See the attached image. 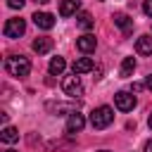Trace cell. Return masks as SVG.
I'll list each match as a JSON object with an SVG mask.
<instances>
[{
	"label": "cell",
	"mask_w": 152,
	"mask_h": 152,
	"mask_svg": "<svg viewBox=\"0 0 152 152\" xmlns=\"http://www.w3.org/2000/svg\"><path fill=\"white\" fill-rule=\"evenodd\" d=\"M5 69H7L10 76L24 78V76H28V71H31V62H28V57H24V55H12V57L5 59Z\"/></svg>",
	"instance_id": "6da1fadb"
},
{
	"label": "cell",
	"mask_w": 152,
	"mask_h": 152,
	"mask_svg": "<svg viewBox=\"0 0 152 152\" xmlns=\"http://www.w3.org/2000/svg\"><path fill=\"white\" fill-rule=\"evenodd\" d=\"M112 121H114V109H112V107H107V104H102V107L93 109V114H90V124H93V128H97V131L107 128Z\"/></svg>",
	"instance_id": "7a4b0ae2"
},
{
	"label": "cell",
	"mask_w": 152,
	"mask_h": 152,
	"mask_svg": "<svg viewBox=\"0 0 152 152\" xmlns=\"http://www.w3.org/2000/svg\"><path fill=\"white\" fill-rule=\"evenodd\" d=\"M62 90H64V95H69V97H78V95H83L81 78H78L76 74H71V76H64V78H62Z\"/></svg>",
	"instance_id": "3957f363"
},
{
	"label": "cell",
	"mask_w": 152,
	"mask_h": 152,
	"mask_svg": "<svg viewBox=\"0 0 152 152\" xmlns=\"http://www.w3.org/2000/svg\"><path fill=\"white\" fill-rule=\"evenodd\" d=\"M24 31H26V21L24 19H7L5 21V28H2L5 38H19Z\"/></svg>",
	"instance_id": "277c9868"
},
{
	"label": "cell",
	"mask_w": 152,
	"mask_h": 152,
	"mask_svg": "<svg viewBox=\"0 0 152 152\" xmlns=\"http://www.w3.org/2000/svg\"><path fill=\"white\" fill-rule=\"evenodd\" d=\"M114 104H116L119 112H133V107H135V97H133L131 93H126V90H119V93L114 95Z\"/></svg>",
	"instance_id": "5b68a950"
},
{
	"label": "cell",
	"mask_w": 152,
	"mask_h": 152,
	"mask_svg": "<svg viewBox=\"0 0 152 152\" xmlns=\"http://www.w3.org/2000/svg\"><path fill=\"white\" fill-rule=\"evenodd\" d=\"M31 19H33V24H36L38 28H43V31H50V28L55 26V17H52L50 12H36Z\"/></svg>",
	"instance_id": "8992f818"
},
{
	"label": "cell",
	"mask_w": 152,
	"mask_h": 152,
	"mask_svg": "<svg viewBox=\"0 0 152 152\" xmlns=\"http://www.w3.org/2000/svg\"><path fill=\"white\" fill-rule=\"evenodd\" d=\"M76 48H78L83 55H88V52H93V50L97 48V40H95L93 33H83L81 38H76Z\"/></svg>",
	"instance_id": "52a82bcc"
},
{
	"label": "cell",
	"mask_w": 152,
	"mask_h": 152,
	"mask_svg": "<svg viewBox=\"0 0 152 152\" xmlns=\"http://www.w3.org/2000/svg\"><path fill=\"white\" fill-rule=\"evenodd\" d=\"M83 126H86V116L83 114H78V112L69 114V119H66V133H78Z\"/></svg>",
	"instance_id": "ba28073f"
},
{
	"label": "cell",
	"mask_w": 152,
	"mask_h": 152,
	"mask_svg": "<svg viewBox=\"0 0 152 152\" xmlns=\"http://www.w3.org/2000/svg\"><path fill=\"white\" fill-rule=\"evenodd\" d=\"M95 66V62L90 59V57H78L76 62H74V66H71V71L76 74V76H81V74H86V71H90Z\"/></svg>",
	"instance_id": "9c48e42d"
},
{
	"label": "cell",
	"mask_w": 152,
	"mask_h": 152,
	"mask_svg": "<svg viewBox=\"0 0 152 152\" xmlns=\"http://www.w3.org/2000/svg\"><path fill=\"white\" fill-rule=\"evenodd\" d=\"M135 52L138 55H152V36H140L135 40Z\"/></svg>",
	"instance_id": "30bf717a"
},
{
	"label": "cell",
	"mask_w": 152,
	"mask_h": 152,
	"mask_svg": "<svg viewBox=\"0 0 152 152\" xmlns=\"http://www.w3.org/2000/svg\"><path fill=\"white\" fill-rule=\"evenodd\" d=\"M78 7H81V0H62L59 14H62V17H71V14L78 12Z\"/></svg>",
	"instance_id": "8fae6325"
},
{
	"label": "cell",
	"mask_w": 152,
	"mask_h": 152,
	"mask_svg": "<svg viewBox=\"0 0 152 152\" xmlns=\"http://www.w3.org/2000/svg\"><path fill=\"white\" fill-rule=\"evenodd\" d=\"M50 50H52V38L43 36V38H36V40H33V52L45 55V52H50Z\"/></svg>",
	"instance_id": "7c38bea8"
},
{
	"label": "cell",
	"mask_w": 152,
	"mask_h": 152,
	"mask_svg": "<svg viewBox=\"0 0 152 152\" xmlns=\"http://www.w3.org/2000/svg\"><path fill=\"white\" fill-rule=\"evenodd\" d=\"M48 69H50V74H52V76H59V74L66 69L64 57H52V59H50V64H48Z\"/></svg>",
	"instance_id": "4fadbf2b"
},
{
	"label": "cell",
	"mask_w": 152,
	"mask_h": 152,
	"mask_svg": "<svg viewBox=\"0 0 152 152\" xmlns=\"http://www.w3.org/2000/svg\"><path fill=\"white\" fill-rule=\"evenodd\" d=\"M0 140H2V142H17V140H19V131H17L14 126H5L2 133H0Z\"/></svg>",
	"instance_id": "5bb4252c"
},
{
	"label": "cell",
	"mask_w": 152,
	"mask_h": 152,
	"mask_svg": "<svg viewBox=\"0 0 152 152\" xmlns=\"http://www.w3.org/2000/svg\"><path fill=\"white\" fill-rule=\"evenodd\" d=\"M133 71H135V57H124V62H121V71H119V74H121L124 78H128Z\"/></svg>",
	"instance_id": "9a60e30c"
},
{
	"label": "cell",
	"mask_w": 152,
	"mask_h": 152,
	"mask_svg": "<svg viewBox=\"0 0 152 152\" xmlns=\"http://www.w3.org/2000/svg\"><path fill=\"white\" fill-rule=\"evenodd\" d=\"M114 24H116V26H121V28H124V33H128V31L133 28V21H131L126 14H121V12H119V14H114Z\"/></svg>",
	"instance_id": "2e32d148"
},
{
	"label": "cell",
	"mask_w": 152,
	"mask_h": 152,
	"mask_svg": "<svg viewBox=\"0 0 152 152\" xmlns=\"http://www.w3.org/2000/svg\"><path fill=\"white\" fill-rule=\"evenodd\" d=\"M48 109L55 112V114H59V112H69V114H74V112H76L74 104H64V102H48Z\"/></svg>",
	"instance_id": "e0dca14e"
},
{
	"label": "cell",
	"mask_w": 152,
	"mask_h": 152,
	"mask_svg": "<svg viewBox=\"0 0 152 152\" xmlns=\"http://www.w3.org/2000/svg\"><path fill=\"white\" fill-rule=\"evenodd\" d=\"M76 24H78L81 28H86V31H88V28H93V17H90L88 12H81V14L76 17Z\"/></svg>",
	"instance_id": "ac0fdd59"
},
{
	"label": "cell",
	"mask_w": 152,
	"mask_h": 152,
	"mask_svg": "<svg viewBox=\"0 0 152 152\" xmlns=\"http://www.w3.org/2000/svg\"><path fill=\"white\" fill-rule=\"evenodd\" d=\"M24 2H26V0H7V7H12V10H21Z\"/></svg>",
	"instance_id": "d6986e66"
},
{
	"label": "cell",
	"mask_w": 152,
	"mask_h": 152,
	"mask_svg": "<svg viewBox=\"0 0 152 152\" xmlns=\"http://www.w3.org/2000/svg\"><path fill=\"white\" fill-rule=\"evenodd\" d=\"M142 12H145L147 17H152V0H145V2H142Z\"/></svg>",
	"instance_id": "ffe728a7"
},
{
	"label": "cell",
	"mask_w": 152,
	"mask_h": 152,
	"mask_svg": "<svg viewBox=\"0 0 152 152\" xmlns=\"http://www.w3.org/2000/svg\"><path fill=\"white\" fill-rule=\"evenodd\" d=\"M142 88H145V83H140V81H135V83L131 86V90H133V93H138V90H142Z\"/></svg>",
	"instance_id": "44dd1931"
},
{
	"label": "cell",
	"mask_w": 152,
	"mask_h": 152,
	"mask_svg": "<svg viewBox=\"0 0 152 152\" xmlns=\"http://www.w3.org/2000/svg\"><path fill=\"white\" fill-rule=\"evenodd\" d=\"M145 88H150V90H152V74L145 78Z\"/></svg>",
	"instance_id": "7402d4cb"
},
{
	"label": "cell",
	"mask_w": 152,
	"mask_h": 152,
	"mask_svg": "<svg viewBox=\"0 0 152 152\" xmlns=\"http://www.w3.org/2000/svg\"><path fill=\"white\" fill-rule=\"evenodd\" d=\"M145 152H152V140H147V142H145Z\"/></svg>",
	"instance_id": "603a6c76"
},
{
	"label": "cell",
	"mask_w": 152,
	"mask_h": 152,
	"mask_svg": "<svg viewBox=\"0 0 152 152\" xmlns=\"http://www.w3.org/2000/svg\"><path fill=\"white\" fill-rule=\"evenodd\" d=\"M33 2H40V5H48L50 0H33Z\"/></svg>",
	"instance_id": "cb8c5ba5"
},
{
	"label": "cell",
	"mask_w": 152,
	"mask_h": 152,
	"mask_svg": "<svg viewBox=\"0 0 152 152\" xmlns=\"http://www.w3.org/2000/svg\"><path fill=\"white\" fill-rule=\"evenodd\" d=\"M147 124H150V128H152V114H150V119H147Z\"/></svg>",
	"instance_id": "d4e9b609"
},
{
	"label": "cell",
	"mask_w": 152,
	"mask_h": 152,
	"mask_svg": "<svg viewBox=\"0 0 152 152\" xmlns=\"http://www.w3.org/2000/svg\"><path fill=\"white\" fill-rule=\"evenodd\" d=\"M97 152H112V150H97Z\"/></svg>",
	"instance_id": "484cf974"
},
{
	"label": "cell",
	"mask_w": 152,
	"mask_h": 152,
	"mask_svg": "<svg viewBox=\"0 0 152 152\" xmlns=\"http://www.w3.org/2000/svg\"><path fill=\"white\" fill-rule=\"evenodd\" d=\"M5 152H14V150H5Z\"/></svg>",
	"instance_id": "4316f807"
}]
</instances>
